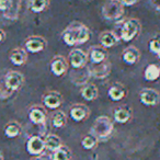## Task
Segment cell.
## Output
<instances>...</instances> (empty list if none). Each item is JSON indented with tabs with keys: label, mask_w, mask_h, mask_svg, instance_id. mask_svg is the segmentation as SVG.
<instances>
[{
	"label": "cell",
	"mask_w": 160,
	"mask_h": 160,
	"mask_svg": "<svg viewBox=\"0 0 160 160\" xmlns=\"http://www.w3.org/2000/svg\"><path fill=\"white\" fill-rule=\"evenodd\" d=\"M0 160H3V155L1 152V150H0Z\"/></svg>",
	"instance_id": "cell-38"
},
{
	"label": "cell",
	"mask_w": 160,
	"mask_h": 160,
	"mask_svg": "<svg viewBox=\"0 0 160 160\" xmlns=\"http://www.w3.org/2000/svg\"><path fill=\"white\" fill-rule=\"evenodd\" d=\"M144 78L146 81L153 82L160 78V65L149 64L144 70Z\"/></svg>",
	"instance_id": "cell-23"
},
{
	"label": "cell",
	"mask_w": 160,
	"mask_h": 160,
	"mask_svg": "<svg viewBox=\"0 0 160 160\" xmlns=\"http://www.w3.org/2000/svg\"><path fill=\"white\" fill-rule=\"evenodd\" d=\"M132 116H133V112L126 105H120L113 112L114 121L118 124H125V123L129 122Z\"/></svg>",
	"instance_id": "cell-17"
},
{
	"label": "cell",
	"mask_w": 160,
	"mask_h": 160,
	"mask_svg": "<svg viewBox=\"0 0 160 160\" xmlns=\"http://www.w3.org/2000/svg\"><path fill=\"white\" fill-rule=\"evenodd\" d=\"M139 0H121V2L123 3L124 7H129V6H134L138 2Z\"/></svg>",
	"instance_id": "cell-34"
},
{
	"label": "cell",
	"mask_w": 160,
	"mask_h": 160,
	"mask_svg": "<svg viewBox=\"0 0 160 160\" xmlns=\"http://www.w3.org/2000/svg\"><path fill=\"white\" fill-rule=\"evenodd\" d=\"M51 71L56 77H62L67 72L69 68V62L62 55H56L51 60Z\"/></svg>",
	"instance_id": "cell-11"
},
{
	"label": "cell",
	"mask_w": 160,
	"mask_h": 160,
	"mask_svg": "<svg viewBox=\"0 0 160 160\" xmlns=\"http://www.w3.org/2000/svg\"><path fill=\"white\" fill-rule=\"evenodd\" d=\"M111 62L108 59L102 62H98V64L90 62V65L88 66L90 76L96 79H105L111 72Z\"/></svg>",
	"instance_id": "cell-6"
},
{
	"label": "cell",
	"mask_w": 160,
	"mask_h": 160,
	"mask_svg": "<svg viewBox=\"0 0 160 160\" xmlns=\"http://www.w3.org/2000/svg\"><path fill=\"white\" fill-rule=\"evenodd\" d=\"M139 101L146 107H156L160 103V93L152 88H144L138 93Z\"/></svg>",
	"instance_id": "cell-8"
},
{
	"label": "cell",
	"mask_w": 160,
	"mask_h": 160,
	"mask_svg": "<svg viewBox=\"0 0 160 160\" xmlns=\"http://www.w3.org/2000/svg\"><path fill=\"white\" fill-rule=\"evenodd\" d=\"M150 5L157 11H160V0H150Z\"/></svg>",
	"instance_id": "cell-35"
},
{
	"label": "cell",
	"mask_w": 160,
	"mask_h": 160,
	"mask_svg": "<svg viewBox=\"0 0 160 160\" xmlns=\"http://www.w3.org/2000/svg\"><path fill=\"white\" fill-rule=\"evenodd\" d=\"M122 59L127 65H135L140 59V52L137 47L128 46L123 51Z\"/></svg>",
	"instance_id": "cell-19"
},
{
	"label": "cell",
	"mask_w": 160,
	"mask_h": 160,
	"mask_svg": "<svg viewBox=\"0 0 160 160\" xmlns=\"http://www.w3.org/2000/svg\"><path fill=\"white\" fill-rule=\"evenodd\" d=\"M69 65L72 67V69L83 68L87 66L89 62V55L87 52L80 48H75L68 54Z\"/></svg>",
	"instance_id": "cell-4"
},
{
	"label": "cell",
	"mask_w": 160,
	"mask_h": 160,
	"mask_svg": "<svg viewBox=\"0 0 160 160\" xmlns=\"http://www.w3.org/2000/svg\"><path fill=\"white\" fill-rule=\"evenodd\" d=\"M12 93H13V92L6 86L5 81H3V80L0 81V99H1V100H5V99L10 98Z\"/></svg>",
	"instance_id": "cell-32"
},
{
	"label": "cell",
	"mask_w": 160,
	"mask_h": 160,
	"mask_svg": "<svg viewBox=\"0 0 160 160\" xmlns=\"http://www.w3.org/2000/svg\"><path fill=\"white\" fill-rule=\"evenodd\" d=\"M140 31H142V24H140L139 20L135 18H131L122 21L120 25V30L115 34L121 41H124L127 43L135 40L139 35Z\"/></svg>",
	"instance_id": "cell-1"
},
{
	"label": "cell",
	"mask_w": 160,
	"mask_h": 160,
	"mask_svg": "<svg viewBox=\"0 0 160 160\" xmlns=\"http://www.w3.org/2000/svg\"><path fill=\"white\" fill-rule=\"evenodd\" d=\"M9 59L14 66H22L28 62V52L24 48L16 47L10 52Z\"/></svg>",
	"instance_id": "cell-21"
},
{
	"label": "cell",
	"mask_w": 160,
	"mask_h": 160,
	"mask_svg": "<svg viewBox=\"0 0 160 160\" xmlns=\"http://www.w3.org/2000/svg\"><path fill=\"white\" fill-rule=\"evenodd\" d=\"M42 102L45 108L49 110H56L62 105V96L58 91H48L43 96Z\"/></svg>",
	"instance_id": "cell-12"
},
{
	"label": "cell",
	"mask_w": 160,
	"mask_h": 160,
	"mask_svg": "<svg viewBox=\"0 0 160 160\" xmlns=\"http://www.w3.org/2000/svg\"><path fill=\"white\" fill-rule=\"evenodd\" d=\"M120 38L113 31H103L99 35V42L104 48H111L118 43Z\"/></svg>",
	"instance_id": "cell-20"
},
{
	"label": "cell",
	"mask_w": 160,
	"mask_h": 160,
	"mask_svg": "<svg viewBox=\"0 0 160 160\" xmlns=\"http://www.w3.org/2000/svg\"><path fill=\"white\" fill-rule=\"evenodd\" d=\"M32 160H53V158L52 157H48V156H38V157H35L33 158Z\"/></svg>",
	"instance_id": "cell-36"
},
{
	"label": "cell",
	"mask_w": 160,
	"mask_h": 160,
	"mask_svg": "<svg viewBox=\"0 0 160 160\" xmlns=\"http://www.w3.org/2000/svg\"><path fill=\"white\" fill-rule=\"evenodd\" d=\"M3 132H5V135L7 136L8 138H16L18 137L19 135L22 132V127L16 121H10L9 123H7L3 128Z\"/></svg>",
	"instance_id": "cell-26"
},
{
	"label": "cell",
	"mask_w": 160,
	"mask_h": 160,
	"mask_svg": "<svg viewBox=\"0 0 160 160\" xmlns=\"http://www.w3.org/2000/svg\"><path fill=\"white\" fill-rule=\"evenodd\" d=\"M98 138L96 136H93L92 134H88V135L83 136L82 139H81V146L83 149H87V150H91V149L96 148L97 145H98Z\"/></svg>",
	"instance_id": "cell-30"
},
{
	"label": "cell",
	"mask_w": 160,
	"mask_h": 160,
	"mask_svg": "<svg viewBox=\"0 0 160 160\" xmlns=\"http://www.w3.org/2000/svg\"><path fill=\"white\" fill-rule=\"evenodd\" d=\"M12 0H0V12L7 13L12 7Z\"/></svg>",
	"instance_id": "cell-33"
},
{
	"label": "cell",
	"mask_w": 160,
	"mask_h": 160,
	"mask_svg": "<svg viewBox=\"0 0 160 160\" xmlns=\"http://www.w3.org/2000/svg\"><path fill=\"white\" fill-rule=\"evenodd\" d=\"M89 59L91 62L98 64V62H102L108 59L109 54H108L107 48H104L101 45H93L89 48Z\"/></svg>",
	"instance_id": "cell-15"
},
{
	"label": "cell",
	"mask_w": 160,
	"mask_h": 160,
	"mask_svg": "<svg viewBox=\"0 0 160 160\" xmlns=\"http://www.w3.org/2000/svg\"><path fill=\"white\" fill-rule=\"evenodd\" d=\"M148 48L149 51L152 54H156L157 55L160 51V33L156 34L155 36L150 38V41L148 42Z\"/></svg>",
	"instance_id": "cell-31"
},
{
	"label": "cell",
	"mask_w": 160,
	"mask_h": 160,
	"mask_svg": "<svg viewBox=\"0 0 160 160\" xmlns=\"http://www.w3.org/2000/svg\"><path fill=\"white\" fill-rule=\"evenodd\" d=\"M62 41H64V43H66V45H68V46H75V45H78L76 22L69 24L68 27L62 31Z\"/></svg>",
	"instance_id": "cell-18"
},
{
	"label": "cell",
	"mask_w": 160,
	"mask_h": 160,
	"mask_svg": "<svg viewBox=\"0 0 160 160\" xmlns=\"http://www.w3.org/2000/svg\"><path fill=\"white\" fill-rule=\"evenodd\" d=\"M69 114H70V118L75 122H83V121H86L89 118L90 109L86 104L78 103V104H73L70 108Z\"/></svg>",
	"instance_id": "cell-14"
},
{
	"label": "cell",
	"mask_w": 160,
	"mask_h": 160,
	"mask_svg": "<svg viewBox=\"0 0 160 160\" xmlns=\"http://www.w3.org/2000/svg\"><path fill=\"white\" fill-rule=\"evenodd\" d=\"M71 150L68 148L67 146H64L62 145L60 148H58L57 150H55L53 152V160H71Z\"/></svg>",
	"instance_id": "cell-29"
},
{
	"label": "cell",
	"mask_w": 160,
	"mask_h": 160,
	"mask_svg": "<svg viewBox=\"0 0 160 160\" xmlns=\"http://www.w3.org/2000/svg\"><path fill=\"white\" fill-rule=\"evenodd\" d=\"M6 40V33L2 29H0V43H2Z\"/></svg>",
	"instance_id": "cell-37"
},
{
	"label": "cell",
	"mask_w": 160,
	"mask_h": 160,
	"mask_svg": "<svg viewBox=\"0 0 160 160\" xmlns=\"http://www.w3.org/2000/svg\"><path fill=\"white\" fill-rule=\"evenodd\" d=\"M3 81H5L6 86L12 92H16L18 90H20L23 87V85H24V76L20 71L11 70L6 73Z\"/></svg>",
	"instance_id": "cell-5"
},
{
	"label": "cell",
	"mask_w": 160,
	"mask_h": 160,
	"mask_svg": "<svg viewBox=\"0 0 160 160\" xmlns=\"http://www.w3.org/2000/svg\"><path fill=\"white\" fill-rule=\"evenodd\" d=\"M28 116H29V120L35 125L43 126L46 124L47 112L42 105H33L30 108L29 112H28Z\"/></svg>",
	"instance_id": "cell-9"
},
{
	"label": "cell",
	"mask_w": 160,
	"mask_h": 160,
	"mask_svg": "<svg viewBox=\"0 0 160 160\" xmlns=\"http://www.w3.org/2000/svg\"><path fill=\"white\" fill-rule=\"evenodd\" d=\"M45 142L42 136L33 135L28 139L27 142V150L30 155L33 156H41L45 150Z\"/></svg>",
	"instance_id": "cell-10"
},
{
	"label": "cell",
	"mask_w": 160,
	"mask_h": 160,
	"mask_svg": "<svg viewBox=\"0 0 160 160\" xmlns=\"http://www.w3.org/2000/svg\"><path fill=\"white\" fill-rule=\"evenodd\" d=\"M67 124V116L62 111H56L52 115V125L55 128H62Z\"/></svg>",
	"instance_id": "cell-28"
},
{
	"label": "cell",
	"mask_w": 160,
	"mask_h": 160,
	"mask_svg": "<svg viewBox=\"0 0 160 160\" xmlns=\"http://www.w3.org/2000/svg\"><path fill=\"white\" fill-rule=\"evenodd\" d=\"M80 94L85 100L87 101H94L99 97V89L94 83H86L85 86L80 89Z\"/></svg>",
	"instance_id": "cell-22"
},
{
	"label": "cell",
	"mask_w": 160,
	"mask_h": 160,
	"mask_svg": "<svg viewBox=\"0 0 160 160\" xmlns=\"http://www.w3.org/2000/svg\"><path fill=\"white\" fill-rule=\"evenodd\" d=\"M124 14V6L121 0H108L102 7V17L108 21H118Z\"/></svg>",
	"instance_id": "cell-3"
},
{
	"label": "cell",
	"mask_w": 160,
	"mask_h": 160,
	"mask_svg": "<svg viewBox=\"0 0 160 160\" xmlns=\"http://www.w3.org/2000/svg\"><path fill=\"white\" fill-rule=\"evenodd\" d=\"M108 96H109V98L111 99L112 101L118 102V101L126 98L127 89L123 83L115 82L109 88V90H108Z\"/></svg>",
	"instance_id": "cell-16"
},
{
	"label": "cell",
	"mask_w": 160,
	"mask_h": 160,
	"mask_svg": "<svg viewBox=\"0 0 160 160\" xmlns=\"http://www.w3.org/2000/svg\"><path fill=\"white\" fill-rule=\"evenodd\" d=\"M46 45H47V41L43 36L40 35L29 36L24 41V49L32 54H38L43 52L46 48Z\"/></svg>",
	"instance_id": "cell-7"
},
{
	"label": "cell",
	"mask_w": 160,
	"mask_h": 160,
	"mask_svg": "<svg viewBox=\"0 0 160 160\" xmlns=\"http://www.w3.org/2000/svg\"><path fill=\"white\" fill-rule=\"evenodd\" d=\"M114 129V124L109 116L101 115L97 118L91 127V133L98 138V140H105L112 135Z\"/></svg>",
	"instance_id": "cell-2"
},
{
	"label": "cell",
	"mask_w": 160,
	"mask_h": 160,
	"mask_svg": "<svg viewBox=\"0 0 160 160\" xmlns=\"http://www.w3.org/2000/svg\"><path fill=\"white\" fill-rule=\"evenodd\" d=\"M76 28H77V41L78 44H85L91 38V32H90L89 28L85 25L83 23L76 22Z\"/></svg>",
	"instance_id": "cell-24"
},
{
	"label": "cell",
	"mask_w": 160,
	"mask_h": 160,
	"mask_svg": "<svg viewBox=\"0 0 160 160\" xmlns=\"http://www.w3.org/2000/svg\"><path fill=\"white\" fill-rule=\"evenodd\" d=\"M90 77L91 76H90L89 69L87 66L83 68L72 69V71L70 72V81L75 86H80V87L88 83V80Z\"/></svg>",
	"instance_id": "cell-13"
},
{
	"label": "cell",
	"mask_w": 160,
	"mask_h": 160,
	"mask_svg": "<svg viewBox=\"0 0 160 160\" xmlns=\"http://www.w3.org/2000/svg\"><path fill=\"white\" fill-rule=\"evenodd\" d=\"M45 142V148L47 150L54 152L55 150H57L58 148L62 146V140L59 136L55 135V134H48L46 135V137L44 138Z\"/></svg>",
	"instance_id": "cell-25"
},
{
	"label": "cell",
	"mask_w": 160,
	"mask_h": 160,
	"mask_svg": "<svg viewBox=\"0 0 160 160\" xmlns=\"http://www.w3.org/2000/svg\"><path fill=\"white\" fill-rule=\"evenodd\" d=\"M51 0H29V9L33 13H41L49 7Z\"/></svg>",
	"instance_id": "cell-27"
},
{
	"label": "cell",
	"mask_w": 160,
	"mask_h": 160,
	"mask_svg": "<svg viewBox=\"0 0 160 160\" xmlns=\"http://www.w3.org/2000/svg\"><path fill=\"white\" fill-rule=\"evenodd\" d=\"M157 56H158V58H159V59H160V51H159V53L157 54Z\"/></svg>",
	"instance_id": "cell-39"
}]
</instances>
